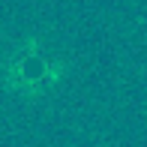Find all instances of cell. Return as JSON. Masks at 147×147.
Wrapping results in <instances>:
<instances>
[{"mask_svg": "<svg viewBox=\"0 0 147 147\" xmlns=\"http://www.w3.org/2000/svg\"><path fill=\"white\" fill-rule=\"evenodd\" d=\"M60 75H63L60 63H54V60L45 54V51H39L36 45L18 48L15 54H12V60L6 63V69H3V78H6V84H9L12 90L33 93V96L48 90Z\"/></svg>", "mask_w": 147, "mask_h": 147, "instance_id": "cell-1", "label": "cell"}]
</instances>
